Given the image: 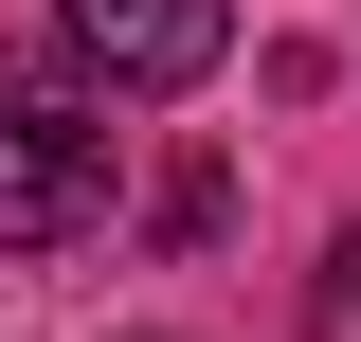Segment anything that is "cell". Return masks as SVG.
I'll list each match as a JSON object with an SVG mask.
<instances>
[{
    "instance_id": "2",
    "label": "cell",
    "mask_w": 361,
    "mask_h": 342,
    "mask_svg": "<svg viewBox=\"0 0 361 342\" xmlns=\"http://www.w3.org/2000/svg\"><path fill=\"white\" fill-rule=\"evenodd\" d=\"M54 18H73V54L109 90H199L235 54V0H54Z\"/></svg>"
},
{
    "instance_id": "1",
    "label": "cell",
    "mask_w": 361,
    "mask_h": 342,
    "mask_svg": "<svg viewBox=\"0 0 361 342\" xmlns=\"http://www.w3.org/2000/svg\"><path fill=\"white\" fill-rule=\"evenodd\" d=\"M109 216V127L54 90H0V253H54Z\"/></svg>"
}]
</instances>
